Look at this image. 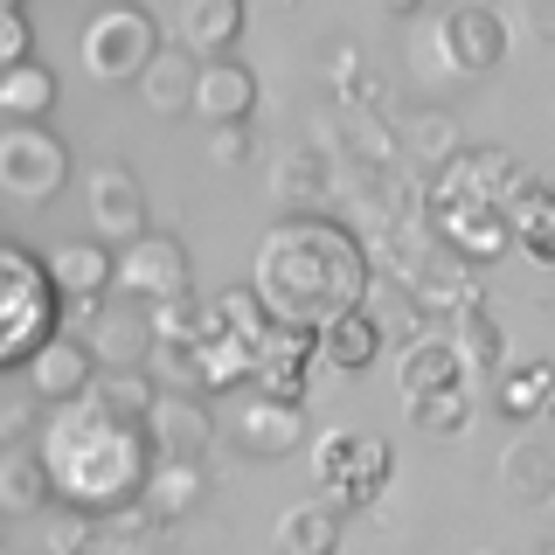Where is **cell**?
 <instances>
[{
    "instance_id": "cell-1",
    "label": "cell",
    "mask_w": 555,
    "mask_h": 555,
    "mask_svg": "<svg viewBox=\"0 0 555 555\" xmlns=\"http://www.w3.org/2000/svg\"><path fill=\"white\" fill-rule=\"evenodd\" d=\"M369 285H375L369 243L334 216L278 222L257 243V264H250L257 306L271 312V326H292V334H326L354 306H369Z\"/></svg>"
},
{
    "instance_id": "cell-2",
    "label": "cell",
    "mask_w": 555,
    "mask_h": 555,
    "mask_svg": "<svg viewBox=\"0 0 555 555\" xmlns=\"http://www.w3.org/2000/svg\"><path fill=\"white\" fill-rule=\"evenodd\" d=\"M35 451L49 465V486H56L63 507L112 520L118 507H132L139 486L153 473V444L146 430L112 416L98 396H77V403H56L35 430Z\"/></svg>"
},
{
    "instance_id": "cell-3",
    "label": "cell",
    "mask_w": 555,
    "mask_h": 555,
    "mask_svg": "<svg viewBox=\"0 0 555 555\" xmlns=\"http://www.w3.org/2000/svg\"><path fill=\"white\" fill-rule=\"evenodd\" d=\"M520 181H528V173H520V160L507 146H459L424 181V222L465 257V264H486V257L514 250L507 208L520 195Z\"/></svg>"
},
{
    "instance_id": "cell-4",
    "label": "cell",
    "mask_w": 555,
    "mask_h": 555,
    "mask_svg": "<svg viewBox=\"0 0 555 555\" xmlns=\"http://www.w3.org/2000/svg\"><path fill=\"white\" fill-rule=\"evenodd\" d=\"M375 264L389 271V285L403 292V299L424 312V320H459L465 306L479 299V278L473 264H465L451 243L430 230L424 216H396V222H382V236H375Z\"/></svg>"
},
{
    "instance_id": "cell-5",
    "label": "cell",
    "mask_w": 555,
    "mask_h": 555,
    "mask_svg": "<svg viewBox=\"0 0 555 555\" xmlns=\"http://www.w3.org/2000/svg\"><path fill=\"white\" fill-rule=\"evenodd\" d=\"M49 334H63V292L49 278V257L0 236V369H28Z\"/></svg>"
},
{
    "instance_id": "cell-6",
    "label": "cell",
    "mask_w": 555,
    "mask_h": 555,
    "mask_svg": "<svg viewBox=\"0 0 555 555\" xmlns=\"http://www.w3.org/2000/svg\"><path fill=\"white\" fill-rule=\"evenodd\" d=\"M389 479H396V451L375 430H326V438H312V486L326 493L334 514L375 507L389 493Z\"/></svg>"
},
{
    "instance_id": "cell-7",
    "label": "cell",
    "mask_w": 555,
    "mask_h": 555,
    "mask_svg": "<svg viewBox=\"0 0 555 555\" xmlns=\"http://www.w3.org/2000/svg\"><path fill=\"white\" fill-rule=\"evenodd\" d=\"M112 292L139 306H167V299H195V264H188V243L167 230H146L139 243L112 250Z\"/></svg>"
},
{
    "instance_id": "cell-8",
    "label": "cell",
    "mask_w": 555,
    "mask_h": 555,
    "mask_svg": "<svg viewBox=\"0 0 555 555\" xmlns=\"http://www.w3.org/2000/svg\"><path fill=\"white\" fill-rule=\"evenodd\" d=\"M160 56V22H153L146 8H98L91 22H83V69H91L98 83H132L139 69Z\"/></svg>"
},
{
    "instance_id": "cell-9",
    "label": "cell",
    "mask_w": 555,
    "mask_h": 555,
    "mask_svg": "<svg viewBox=\"0 0 555 555\" xmlns=\"http://www.w3.org/2000/svg\"><path fill=\"white\" fill-rule=\"evenodd\" d=\"M69 188V146L56 126H0V195L42 208Z\"/></svg>"
},
{
    "instance_id": "cell-10",
    "label": "cell",
    "mask_w": 555,
    "mask_h": 555,
    "mask_svg": "<svg viewBox=\"0 0 555 555\" xmlns=\"http://www.w3.org/2000/svg\"><path fill=\"white\" fill-rule=\"evenodd\" d=\"M83 208H91V230L98 243H112V250H126V243L146 236L153 208H146V188H139V173L126 160H104L91 167V181H83Z\"/></svg>"
},
{
    "instance_id": "cell-11",
    "label": "cell",
    "mask_w": 555,
    "mask_h": 555,
    "mask_svg": "<svg viewBox=\"0 0 555 555\" xmlns=\"http://www.w3.org/2000/svg\"><path fill=\"white\" fill-rule=\"evenodd\" d=\"M222 430L243 459H285V451L306 444V403H278V396H236L222 410Z\"/></svg>"
},
{
    "instance_id": "cell-12",
    "label": "cell",
    "mask_w": 555,
    "mask_h": 555,
    "mask_svg": "<svg viewBox=\"0 0 555 555\" xmlns=\"http://www.w3.org/2000/svg\"><path fill=\"white\" fill-rule=\"evenodd\" d=\"M222 438L208 396H181V389H160V403L146 416V444L153 459H181V465H208V444Z\"/></svg>"
},
{
    "instance_id": "cell-13",
    "label": "cell",
    "mask_w": 555,
    "mask_h": 555,
    "mask_svg": "<svg viewBox=\"0 0 555 555\" xmlns=\"http://www.w3.org/2000/svg\"><path fill=\"white\" fill-rule=\"evenodd\" d=\"M22 375H28V396H42V403L56 410V403H77V396L98 389V354H91V340H77V334H49L28 354Z\"/></svg>"
},
{
    "instance_id": "cell-14",
    "label": "cell",
    "mask_w": 555,
    "mask_h": 555,
    "mask_svg": "<svg viewBox=\"0 0 555 555\" xmlns=\"http://www.w3.org/2000/svg\"><path fill=\"white\" fill-rule=\"evenodd\" d=\"M91 354H98V369H146L153 361V312L139 306V299H104L91 306Z\"/></svg>"
},
{
    "instance_id": "cell-15",
    "label": "cell",
    "mask_w": 555,
    "mask_h": 555,
    "mask_svg": "<svg viewBox=\"0 0 555 555\" xmlns=\"http://www.w3.org/2000/svg\"><path fill=\"white\" fill-rule=\"evenodd\" d=\"M312 369H320V334H292V326H271L264 347H257V396H278V403H306Z\"/></svg>"
},
{
    "instance_id": "cell-16",
    "label": "cell",
    "mask_w": 555,
    "mask_h": 555,
    "mask_svg": "<svg viewBox=\"0 0 555 555\" xmlns=\"http://www.w3.org/2000/svg\"><path fill=\"white\" fill-rule=\"evenodd\" d=\"M243 22H250V8H243V0H173L167 42L188 49L195 63H216V56H230V49H236Z\"/></svg>"
},
{
    "instance_id": "cell-17",
    "label": "cell",
    "mask_w": 555,
    "mask_h": 555,
    "mask_svg": "<svg viewBox=\"0 0 555 555\" xmlns=\"http://www.w3.org/2000/svg\"><path fill=\"white\" fill-rule=\"evenodd\" d=\"M444 63L465 69V77H486V69L507 63V22H500V8H479V0L451 8L444 14Z\"/></svg>"
},
{
    "instance_id": "cell-18",
    "label": "cell",
    "mask_w": 555,
    "mask_h": 555,
    "mask_svg": "<svg viewBox=\"0 0 555 555\" xmlns=\"http://www.w3.org/2000/svg\"><path fill=\"white\" fill-rule=\"evenodd\" d=\"M396 389H403V403H430L444 389H473V375H465L451 334H416L403 347V361H396Z\"/></svg>"
},
{
    "instance_id": "cell-19",
    "label": "cell",
    "mask_w": 555,
    "mask_h": 555,
    "mask_svg": "<svg viewBox=\"0 0 555 555\" xmlns=\"http://www.w3.org/2000/svg\"><path fill=\"white\" fill-rule=\"evenodd\" d=\"M250 112H257V69L236 63V56L202 63V77H195V118L202 126L208 132L216 126H250Z\"/></svg>"
},
{
    "instance_id": "cell-20",
    "label": "cell",
    "mask_w": 555,
    "mask_h": 555,
    "mask_svg": "<svg viewBox=\"0 0 555 555\" xmlns=\"http://www.w3.org/2000/svg\"><path fill=\"white\" fill-rule=\"evenodd\" d=\"M49 278H56L63 306H77V312L104 306L112 299V243H98V236L56 243V250H49Z\"/></svg>"
},
{
    "instance_id": "cell-21",
    "label": "cell",
    "mask_w": 555,
    "mask_h": 555,
    "mask_svg": "<svg viewBox=\"0 0 555 555\" xmlns=\"http://www.w3.org/2000/svg\"><path fill=\"white\" fill-rule=\"evenodd\" d=\"M334 146L340 160L361 173V181H389L403 167V146H396V126L382 112H340L334 118Z\"/></svg>"
},
{
    "instance_id": "cell-22",
    "label": "cell",
    "mask_w": 555,
    "mask_h": 555,
    "mask_svg": "<svg viewBox=\"0 0 555 555\" xmlns=\"http://www.w3.org/2000/svg\"><path fill=\"white\" fill-rule=\"evenodd\" d=\"M208 493V465H181V459H153L146 486H139V507H146L153 528H173V520H188L202 507Z\"/></svg>"
},
{
    "instance_id": "cell-23",
    "label": "cell",
    "mask_w": 555,
    "mask_h": 555,
    "mask_svg": "<svg viewBox=\"0 0 555 555\" xmlns=\"http://www.w3.org/2000/svg\"><path fill=\"white\" fill-rule=\"evenodd\" d=\"M444 334H451V347H459V361H465V375H473V382H493L500 369H507V334H500V312L486 306V292L444 326Z\"/></svg>"
},
{
    "instance_id": "cell-24",
    "label": "cell",
    "mask_w": 555,
    "mask_h": 555,
    "mask_svg": "<svg viewBox=\"0 0 555 555\" xmlns=\"http://www.w3.org/2000/svg\"><path fill=\"white\" fill-rule=\"evenodd\" d=\"M195 77H202V63L188 56V49H173V42H160V56H153L146 69L132 77V91H139V104L146 112H195Z\"/></svg>"
},
{
    "instance_id": "cell-25",
    "label": "cell",
    "mask_w": 555,
    "mask_h": 555,
    "mask_svg": "<svg viewBox=\"0 0 555 555\" xmlns=\"http://www.w3.org/2000/svg\"><path fill=\"white\" fill-rule=\"evenodd\" d=\"M49 500H56V486H49L42 451H35V444H8V451H0V514L28 520V514H42Z\"/></svg>"
},
{
    "instance_id": "cell-26",
    "label": "cell",
    "mask_w": 555,
    "mask_h": 555,
    "mask_svg": "<svg viewBox=\"0 0 555 555\" xmlns=\"http://www.w3.org/2000/svg\"><path fill=\"white\" fill-rule=\"evenodd\" d=\"M56 98H63V83H56V69H49V63L28 56V63L0 69V112H8V126H49Z\"/></svg>"
},
{
    "instance_id": "cell-27",
    "label": "cell",
    "mask_w": 555,
    "mask_h": 555,
    "mask_svg": "<svg viewBox=\"0 0 555 555\" xmlns=\"http://www.w3.org/2000/svg\"><path fill=\"white\" fill-rule=\"evenodd\" d=\"M382 320L369 306H354L347 320H334L320 334V369H334V375H361V369H375V354H382Z\"/></svg>"
},
{
    "instance_id": "cell-28",
    "label": "cell",
    "mask_w": 555,
    "mask_h": 555,
    "mask_svg": "<svg viewBox=\"0 0 555 555\" xmlns=\"http://www.w3.org/2000/svg\"><path fill=\"white\" fill-rule=\"evenodd\" d=\"M548 396H555L548 361H507V369L493 375V410L507 416V424H534V416L548 410Z\"/></svg>"
},
{
    "instance_id": "cell-29",
    "label": "cell",
    "mask_w": 555,
    "mask_h": 555,
    "mask_svg": "<svg viewBox=\"0 0 555 555\" xmlns=\"http://www.w3.org/2000/svg\"><path fill=\"white\" fill-rule=\"evenodd\" d=\"M507 222H514V250H528L534 264H555V188L548 181H520V195L507 208Z\"/></svg>"
},
{
    "instance_id": "cell-30",
    "label": "cell",
    "mask_w": 555,
    "mask_h": 555,
    "mask_svg": "<svg viewBox=\"0 0 555 555\" xmlns=\"http://www.w3.org/2000/svg\"><path fill=\"white\" fill-rule=\"evenodd\" d=\"M500 486H507V500H520V507H542V500H555V451L548 444H514L507 459H500Z\"/></svg>"
},
{
    "instance_id": "cell-31",
    "label": "cell",
    "mask_w": 555,
    "mask_h": 555,
    "mask_svg": "<svg viewBox=\"0 0 555 555\" xmlns=\"http://www.w3.org/2000/svg\"><path fill=\"white\" fill-rule=\"evenodd\" d=\"M396 146H403V167L438 173L451 153H459V126H451V112H410L403 126H396Z\"/></svg>"
},
{
    "instance_id": "cell-32",
    "label": "cell",
    "mask_w": 555,
    "mask_h": 555,
    "mask_svg": "<svg viewBox=\"0 0 555 555\" xmlns=\"http://www.w3.org/2000/svg\"><path fill=\"white\" fill-rule=\"evenodd\" d=\"M278 555H340V514L334 507H292L278 520Z\"/></svg>"
},
{
    "instance_id": "cell-33",
    "label": "cell",
    "mask_w": 555,
    "mask_h": 555,
    "mask_svg": "<svg viewBox=\"0 0 555 555\" xmlns=\"http://www.w3.org/2000/svg\"><path fill=\"white\" fill-rule=\"evenodd\" d=\"M91 396H98V403L112 410V416H126V424H139V430H146L153 403H160V382H153L146 369H112V375H104Z\"/></svg>"
},
{
    "instance_id": "cell-34",
    "label": "cell",
    "mask_w": 555,
    "mask_h": 555,
    "mask_svg": "<svg viewBox=\"0 0 555 555\" xmlns=\"http://www.w3.org/2000/svg\"><path fill=\"white\" fill-rule=\"evenodd\" d=\"M278 195H285V202H326V195H334V167H326L312 146L292 153L285 173H278Z\"/></svg>"
},
{
    "instance_id": "cell-35",
    "label": "cell",
    "mask_w": 555,
    "mask_h": 555,
    "mask_svg": "<svg viewBox=\"0 0 555 555\" xmlns=\"http://www.w3.org/2000/svg\"><path fill=\"white\" fill-rule=\"evenodd\" d=\"M465 416H473V389H444V396H430V403H410V424L430 430V438H459Z\"/></svg>"
},
{
    "instance_id": "cell-36",
    "label": "cell",
    "mask_w": 555,
    "mask_h": 555,
    "mask_svg": "<svg viewBox=\"0 0 555 555\" xmlns=\"http://www.w3.org/2000/svg\"><path fill=\"white\" fill-rule=\"evenodd\" d=\"M104 534V520H91V514H77V507H63L56 520H49V555H83Z\"/></svg>"
},
{
    "instance_id": "cell-37",
    "label": "cell",
    "mask_w": 555,
    "mask_h": 555,
    "mask_svg": "<svg viewBox=\"0 0 555 555\" xmlns=\"http://www.w3.org/2000/svg\"><path fill=\"white\" fill-rule=\"evenodd\" d=\"M28 49H35V28H28V14H22V8H14V14H0V69L28 63Z\"/></svg>"
},
{
    "instance_id": "cell-38",
    "label": "cell",
    "mask_w": 555,
    "mask_h": 555,
    "mask_svg": "<svg viewBox=\"0 0 555 555\" xmlns=\"http://www.w3.org/2000/svg\"><path fill=\"white\" fill-rule=\"evenodd\" d=\"M208 160H216V167L250 160V126H216V132H208Z\"/></svg>"
},
{
    "instance_id": "cell-39",
    "label": "cell",
    "mask_w": 555,
    "mask_h": 555,
    "mask_svg": "<svg viewBox=\"0 0 555 555\" xmlns=\"http://www.w3.org/2000/svg\"><path fill=\"white\" fill-rule=\"evenodd\" d=\"M520 8H528L534 42H555V0H520Z\"/></svg>"
},
{
    "instance_id": "cell-40",
    "label": "cell",
    "mask_w": 555,
    "mask_h": 555,
    "mask_svg": "<svg viewBox=\"0 0 555 555\" xmlns=\"http://www.w3.org/2000/svg\"><path fill=\"white\" fill-rule=\"evenodd\" d=\"M382 8H389V14H416V8H424V0H382Z\"/></svg>"
},
{
    "instance_id": "cell-41",
    "label": "cell",
    "mask_w": 555,
    "mask_h": 555,
    "mask_svg": "<svg viewBox=\"0 0 555 555\" xmlns=\"http://www.w3.org/2000/svg\"><path fill=\"white\" fill-rule=\"evenodd\" d=\"M14 8H22V0H0V14H14Z\"/></svg>"
},
{
    "instance_id": "cell-42",
    "label": "cell",
    "mask_w": 555,
    "mask_h": 555,
    "mask_svg": "<svg viewBox=\"0 0 555 555\" xmlns=\"http://www.w3.org/2000/svg\"><path fill=\"white\" fill-rule=\"evenodd\" d=\"M542 416H548V424H555V396H548V410H542Z\"/></svg>"
},
{
    "instance_id": "cell-43",
    "label": "cell",
    "mask_w": 555,
    "mask_h": 555,
    "mask_svg": "<svg viewBox=\"0 0 555 555\" xmlns=\"http://www.w3.org/2000/svg\"><path fill=\"white\" fill-rule=\"evenodd\" d=\"M534 555H555V542H542V548H534Z\"/></svg>"
},
{
    "instance_id": "cell-44",
    "label": "cell",
    "mask_w": 555,
    "mask_h": 555,
    "mask_svg": "<svg viewBox=\"0 0 555 555\" xmlns=\"http://www.w3.org/2000/svg\"><path fill=\"white\" fill-rule=\"evenodd\" d=\"M278 8H299V0H278Z\"/></svg>"
},
{
    "instance_id": "cell-45",
    "label": "cell",
    "mask_w": 555,
    "mask_h": 555,
    "mask_svg": "<svg viewBox=\"0 0 555 555\" xmlns=\"http://www.w3.org/2000/svg\"><path fill=\"white\" fill-rule=\"evenodd\" d=\"M479 555H500V548H479Z\"/></svg>"
},
{
    "instance_id": "cell-46",
    "label": "cell",
    "mask_w": 555,
    "mask_h": 555,
    "mask_svg": "<svg viewBox=\"0 0 555 555\" xmlns=\"http://www.w3.org/2000/svg\"><path fill=\"white\" fill-rule=\"evenodd\" d=\"M479 8H493V0H479Z\"/></svg>"
},
{
    "instance_id": "cell-47",
    "label": "cell",
    "mask_w": 555,
    "mask_h": 555,
    "mask_svg": "<svg viewBox=\"0 0 555 555\" xmlns=\"http://www.w3.org/2000/svg\"><path fill=\"white\" fill-rule=\"evenodd\" d=\"M0 555H8V548H0Z\"/></svg>"
}]
</instances>
